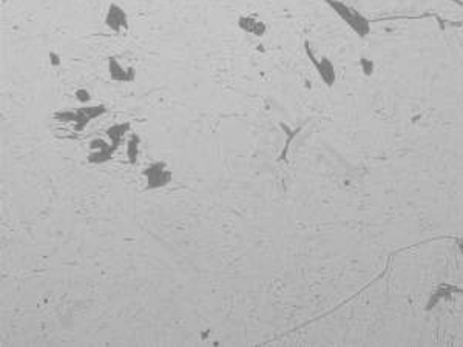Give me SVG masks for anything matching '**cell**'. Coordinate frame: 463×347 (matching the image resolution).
<instances>
[{"label": "cell", "instance_id": "obj_1", "mask_svg": "<svg viewBox=\"0 0 463 347\" xmlns=\"http://www.w3.org/2000/svg\"><path fill=\"white\" fill-rule=\"evenodd\" d=\"M358 339L377 345H463V238L395 253L358 292Z\"/></svg>", "mask_w": 463, "mask_h": 347}, {"label": "cell", "instance_id": "obj_2", "mask_svg": "<svg viewBox=\"0 0 463 347\" xmlns=\"http://www.w3.org/2000/svg\"><path fill=\"white\" fill-rule=\"evenodd\" d=\"M144 176L147 179V190H153V188H161L164 185H167L172 181V173L165 168L162 162H158L147 168L144 171Z\"/></svg>", "mask_w": 463, "mask_h": 347}, {"label": "cell", "instance_id": "obj_3", "mask_svg": "<svg viewBox=\"0 0 463 347\" xmlns=\"http://www.w3.org/2000/svg\"><path fill=\"white\" fill-rule=\"evenodd\" d=\"M108 68H110V74L114 80H124V82H130L133 80V70H127L124 71L121 68V65L116 62V59H110V64H108Z\"/></svg>", "mask_w": 463, "mask_h": 347}, {"label": "cell", "instance_id": "obj_4", "mask_svg": "<svg viewBox=\"0 0 463 347\" xmlns=\"http://www.w3.org/2000/svg\"><path fill=\"white\" fill-rule=\"evenodd\" d=\"M138 144H139L138 138H133L128 144V159H130L131 164H135L136 159H138Z\"/></svg>", "mask_w": 463, "mask_h": 347}]
</instances>
